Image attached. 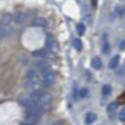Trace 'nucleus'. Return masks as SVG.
I'll list each match as a JSON object with an SVG mask.
<instances>
[{
	"label": "nucleus",
	"mask_w": 125,
	"mask_h": 125,
	"mask_svg": "<svg viewBox=\"0 0 125 125\" xmlns=\"http://www.w3.org/2000/svg\"><path fill=\"white\" fill-rule=\"evenodd\" d=\"M22 104L25 107L27 114H33V115H38V116L42 117L44 111H45V108L41 106L40 104H38L37 103H35L31 99L24 101L22 103Z\"/></svg>",
	"instance_id": "nucleus-2"
},
{
	"label": "nucleus",
	"mask_w": 125,
	"mask_h": 125,
	"mask_svg": "<svg viewBox=\"0 0 125 125\" xmlns=\"http://www.w3.org/2000/svg\"><path fill=\"white\" fill-rule=\"evenodd\" d=\"M91 66L96 70L100 69L102 67V60L100 59V57H98V56L93 57L92 60H91Z\"/></svg>",
	"instance_id": "nucleus-7"
},
{
	"label": "nucleus",
	"mask_w": 125,
	"mask_h": 125,
	"mask_svg": "<svg viewBox=\"0 0 125 125\" xmlns=\"http://www.w3.org/2000/svg\"><path fill=\"white\" fill-rule=\"evenodd\" d=\"M119 59H120V56L119 55H116V56H114L110 59V61H109V64H108V67L110 68V69H116L117 68V66L119 65Z\"/></svg>",
	"instance_id": "nucleus-5"
},
{
	"label": "nucleus",
	"mask_w": 125,
	"mask_h": 125,
	"mask_svg": "<svg viewBox=\"0 0 125 125\" xmlns=\"http://www.w3.org/2000/svg\"><path fill=\"white\" fill-rule=\"evenodd\" d=\"M88 89L87 88H82L81 90L79 91V95H80V97L81 98H84V97H86L87 95H88Z\"/></svg>",
	"instance_id": "nucleus-13"
},
{
	"label": "nucleus",
	"mask_w": 125,
	"mask_h": 125,
	"mask_svg": "<svg viewBox=\"0 0 125 125\" xmlns=\"http://www.w3.org/2000/svg\"><path fill=\"white\" fill-rule=\"evenodd\" d=\"M41 117L38 115H33V114H27L25 113V117L24 119L25 125H35L40 121Z\"/></svg>",
	"instance_id": "nucleus-3"
},
{
	"label": "nucleus",
	"mask_w": 125,
	"mask_h": 125,
	"mask_svg": "<svg viewBox=\"0 0 125 125\" xmlns=\"http://www.w3.org/2000/svg\"><path fill=\"white\" fill-rule=\"evenodd\" d=\"M30 99L32 101H34L35 103H37L38 104H40L41 106H42L45 108L46 106H48L52 102V96L50 94L43 92V91H33L30 94Z\"/></svg>",
	"instance_id": "nucleus-1"
},
{
	"label": "nucleus",
	"mask_w": 125,
	"mask_h": 125,
	"mask_svg": "<svg viewBox=\"0 0 125 125\" xmlns=\"http://www.w3.org/2000/svg\"><path fill=\"white\" fill-rule=\"evenodd\" d=\"M118 107H119L118 102H116V101L111 102V103L108 104V106H107V111H108V112H114V111L117 110Z\"/></svg>",
	"instance_id": "nucleus-8"
},
{
	"label": "nucleus",
	"mask_w": 125,
	"mask_h": 125,
	"mask_svg": "<svg viewBox=\"0 0 125 125\" xmlns=\"http://www.w3.org/2000/svg\"><path fill=\"white\" fill-rule=\"evenodd\" d=\"M111 91H112V88L109 85H104V87L102 88V94L104 96L109 95V94L111 93Z\"/></svg>",
	"instance_id": "nucleus-9"
},
{
	"label": "nucleus",
	"mask_w": 125,
	"mask_h": 125,
	"mask_svg": "<svg viewBox=\"0 0 125 125\" xmlns=\"http://www.w3.org/2000/svg\"><path fill=\"white\" fill-rule=\"evenodd\" d=\"M96 119H97V115H96V114H94V113H92V112H89L86 115V118H85V123H86L87 125H90V124H92L93 122H95V121H96Z\"/></svg>",
	"instance_id": "nucleus-4"
},
{
	"label": "nucleus",
	"mask_w": 125,
	"mask_h": 125,
	"mask_svg": "<svg viewBox=\"0 0 125 125\" xmlns=\"http://www.w3.org/2000/svg\"><path fill=\"white\" fill-rule=\"evenodd\" d=\"M44 81H45V83L47 84V85H49V84H51V83H53V81H54V78H55V76H54V73H52V72H45L44 73Z\"/></svg>",
	"instance_id": "nucleus-6"
},
{
	"label": "nucleus",
	"mask_w": 125,
	"mask_h": 125,
	"mask_svg": "<svg viewBox=\"0 0 125 125\" xmlns=\"http://www.w3.org/2000/svg\"><path fill=\"white\" fill-rule=\"evenodd\" d=\"M52 125H62V121L61 120H57L56 122H54Z\"/></svg>",
	"instance_id": "nucleus-16"
},
{
	"label": "nucleus",
	"mask_w": 125,
	"mask_h": 125,
	"mask_svg": "<svg viewBox=\"0 0 125 125\" xmlns=\"http://www.w3.org/2000/svg\"><path fill=\"white\" fill-rule=\"evenodd\" d=\"M119 119L120 121H125V108H122L121 110H120V112H119Z\"/></svg>",
	"instance_id": "nucleus-11"
},
{
	"label": "nucleus",
	"mask_w": 125,
	"mask_h": 125,
	"mask_svg": "<svg viewBox=\"0 0 125 125\" xmlns=\"http://www.w3.org/2000/svg\"><path fill=\"white\" fill-rule=\"evenodd\" d=\"M102 50L104 54H107L109 50H110V44L108 42L107 40H104V43H103V46H102Z\"/></svg>",
	"instance_id": "nucleus-10"
},
{
	"label": "nucleus",
	"mask_w": 125,
	"mask_h": 125,
	"mask_svg": "<svg viewBox=\"0 0 125 125\" xmlns=\"http://www.w3.org/2000/svg\"><path fill=\"white\" fill-rule=\"evenodd\" d=\"M77 30H78V32H79V34H84V32H85V25H82V24H80V25H78V26H77Z\"/></svg>",
	"instance_id": "nucleus-14"
},
{
	"label": "nucleus",
	"mask_w": 125,
	"mask_h": 125,
	"mask_svg": "<svg viewBox=\"0 0 125 125\" xmlns=\"http://www.w3.org/2000/svg\"><path fill=\"white\" fill-rule=\"evenodd\" d=\"M74 46L77 50H81V48H82L81 41H80V40H78V39H77V40H75L74 41Z\"/></svg>",
	"instance_id": "nucleus-12"
},
{
	"label": "nucleus",
	"mask_w": 125,
	"mask_h": 125,
	"mask_svg": "<svg viewBox=\"0 0 125 125\" xmlns=\"http://www.w3.org/2000/svg\"><path fill=\"white\" fill-rule=\"evenodd\" d=\"M119 49L120 50H125V40L121 41V42L119 43Z\"/></svg>",
	"instance_id": "nucleus-15"
}]
</instances>
